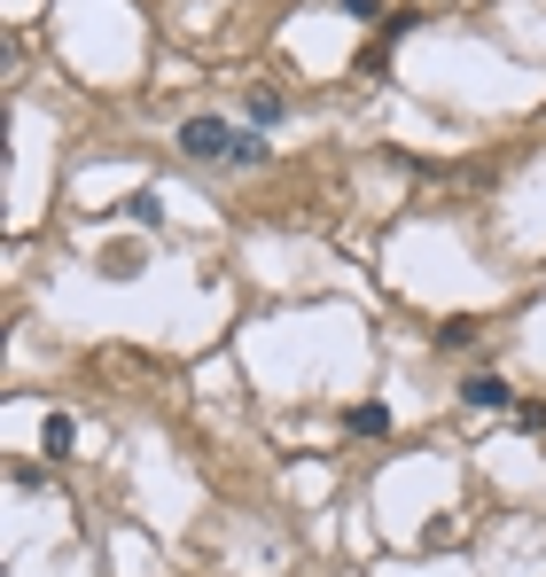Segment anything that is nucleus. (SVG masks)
I'll return each instance as SVG.
<instances>
[{
  "label": "nucleus",
  "instance_id": "1",
  "mask_svg": "<svg viewBox=\"0 0 546 577\" xmlns=\"http://www.w3.org/2000/svg\"><path fill=\"white\" fill-rule=\"evenodd\" d=\"M179 148H188V156H234V125L227 118H188V125H179Z\"/></svg>",
  "mask_w": 546,
  "mask_h": 577
},
{
  "label": "nucleus",
  "instance_id": "2",
  "mask_svg": "<svg viewBox=\"0 0 546 577\" xmlns=\"http://www.w3.org/2000/svg\"><path fill=\"white\" fill-rule=\"evenodd\" d=\"M461 406H477V414H500V406H515V390L500 375H469L461 382Z\"/></svg>",
  "mask_w": 546,
  "mask_h": 577
},
{
  "label": "nucleus",
  "instance_id": "3",
  "mask_svg": "<svg viewBox=\"0 0 546 577\" xmlns=\"http://www.w3.org/2000/svg\"><path fill=\"white\" fill-rule=\"evenodd\" d=\"M102 274H110V281H133V274H141V242H110V251H102Z\"/></svg>",
  "mask_w": 546,
  "mask_h": 577
},
{
  "label": "nucleus",
  "instance_id": "4",
  "mask_svg": "<svg viewBox=\"0 0 546 577\" xmlns=\"http://www.w3.org/2000/svg\"><path fill=\"white\" fill-rule=\"evenodd\" d=\"M343 422H351V437H383V430H391V406H375V398H368V406H351Z\"/></svg>",
  "mask_w": 546,
  "mask_h": 577
},
{
  "label": "nucleus",
  "instance_id": "5",
  "mask_svg": "<svg viewBox=\"0 0 546 577\" xmlns=\"http://www.w3.org/2000/svg\"><path fill=\"white\" fill-rule=\"evenodd\" d=\"M125 211H133V226H164V203L141 188V196H125Z\"/></svg>",
  "mask_w": 546,
  "mask_h": 577
},
{
  "label": "nucleus",
  "instance_id": "6",
  "mask_svg": "<svg viewBox=\"0 0 546 577\" xmlns=\"http://www.w3.org/2000/svg\"><path fill=\"white\" fill-rule=\"evenodd\" d=\"M70 437H78V430H70V414H47V430H40V445H47V453H70Z\"/></svg>",
  "mask_w": 546,
  "mask_h": 577
},
{
  "label": "nucleus",
  "instance_id": "7",
  "mask_svg": "<svg viewBox=\"0 0 546 577\" xmlns=\"http://www.w3.org/2000/svg\"><path fill=\"white\" fill-rule=\"evenodd\" d=\"M250 118L273 125V118H282V95H273V87H250Z\"/></svg>",
  "mask_w": 546,
  "mask_h": 577
},
{
  "label": "nucleus",
  "instance_id": "8",
  "mask_svg": "<svg viewBox=\"0 0 546 577\" xmlns=\"http://www.w3.org/2000/svg\"><path fill=\"white\" fill-rule=\"evenodd\" d=\"M234 164H265V141L258 133H234Z\"/></svg>",
  "mask_w": 546,
  "mask_h": 577
},
{
  "label": "nucleus",
  "instance_id": "9",
  "mask_svg": "<svg viewBox=\"0 0 546 577\" xmlns=\"http://www.w3.org/2000/svg\"><path fill=\"white\" fill-rule=\"evenodd\" d=\"M343 16H359V24H368V16H383V0H343Z\"/></svg>",
  "mask_w": 546,
  "mask_h": 577
}]
</instances>
